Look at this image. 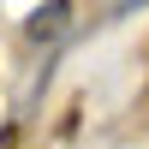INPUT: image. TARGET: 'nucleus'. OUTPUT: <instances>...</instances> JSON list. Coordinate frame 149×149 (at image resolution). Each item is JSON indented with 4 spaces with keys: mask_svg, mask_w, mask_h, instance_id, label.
<instances>
[{
    "mask_svg": "<svg viewBox=\"0 0 149 149\" xmlns=\"http://www.w3.org/2000/svg\"><path fill=\"white\" fill-rule=\"evenodd\" d=\"M66 30H72V6H66V0H54L48 12H36V24H30V36H36V42H60Z\"/></svg>",
    "mask_w": 149,
    "mask_h": 149,
    "instance_id": "1",
    "label": "nucleus"
},
{
    "mask_svg": "<svg viewBox=\"0 0 149 149\" xmlns=\"http://www.w3.org/2000/svg\"><path fill=\"white\" fill-rule=\"evenodd\" d=\"M149 0H113V6H107V24H119V18H131V12H143Z\"/></svg>",
    "mask_w": 149,
    "mask_h": 149,
    "instance_id": "2",
    "label": "nucleus"
}]
</instances>
